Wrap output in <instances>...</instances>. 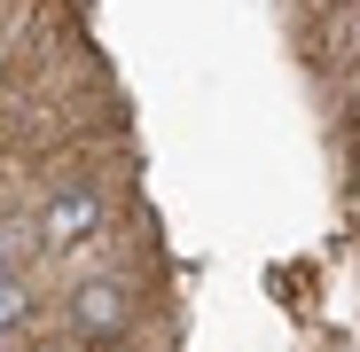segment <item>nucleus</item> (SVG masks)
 Returning a JSON list of instances; mask_svg holds the SVG:
<instances>
[{
    "mask_svg": "<svg viewBox=\"0 0 360 352\" xmlns=\"http://www.w3.org/2000/svg\"><path fill=\"white\" fill-rule=\"evenodd\" d=\"M32 321V298H24V282H0V337L8 329H24Z\"/></svg>",
    "mask_w": 360,
    "mask_h": 352,
    "instance_id": "nucleus-2",
    "label": "nucleus"
},
{
    "mask_svg": "<svg viewBox=\"0 0 360 352\" xmlns=\"http://www.w3.org/2000/svg\"><path fill=\"white\" fill-rule=\"evenodd\" d=\"M0 282H8V266H0Z\"/></svg>",
    "mask_w": 360,
    "mask_h": 352,
    "instance_id": "nucleus-5",
    "label": "nucleus"
},
{
    "mask_svg": "<svg viewBox=\"0 0 360 352\" xmlns=\"http://www.w3.org/2000/svg\"><path fill=\"white\" fill-rule=\"evenodd\" d=\"M94 219H102V204H94L86 188H63V196L47 204V219H39V235H47L55 251H63V243H86V235H94Z\"/></svg>",
    "mask_w": 360,
    "mask_h": 352,
    "instance_id": "nucleus-1",
    "label": "nucleus"
},
{
    "mask_svg": "<svg viewBox=\"0 0 360 352\" xmlns=\"http://www.w3.org/2000/svg\"><path fill=\"white\" fill-rule=\"evenodd\" d=\"M110 298H117V289H86V321H102V329H110V321H117V306H110Z\"/></svg>",
    "mask_w": 360,
    "mask_h": 352,
    "instance_id": "nucleus-3",
    "label": "nucleus"
},
{
    "mask_svg": "<svg viewBox=\"0 0 360 352\" xmlns=\"http://www.w3.org/2000/svg\"><path fill=\"white\" fill-rule=\"evenodd\" d=\"M352 47H360V24H352Z\"/></svg>",
    "mask_w": 360,
    "mask_h": 352,
    "instance_id": "nucleus-4",
    "label": "nucleus"
}]
</instances>
